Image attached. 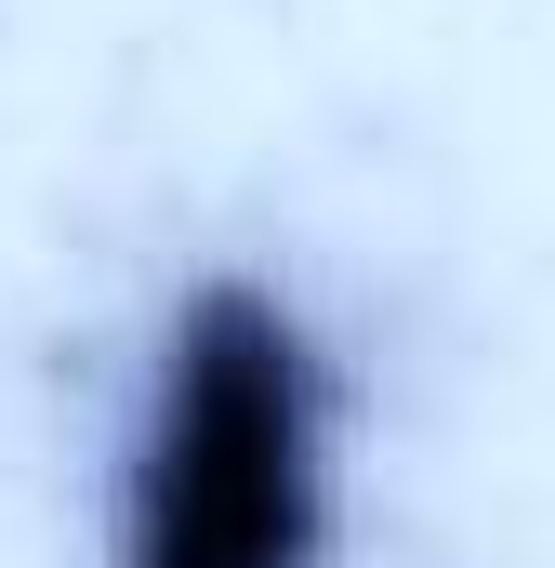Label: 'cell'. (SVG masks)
Instances as JSON below:
<instances>
[{
	"instance_id": "cell-1",
	"label": "cell",
	"mask_w": 555,
	"mask_h": 568,
	"mask_svg": "<svg viewBox=\"0 0 555 568\" xmlns=\"http://www.w3.org/2000/svg\"><path fill=\"white\" fill-rule=\"evenodd\" d=\"M344 542V371L252 265L159 304L107 449V568H331Z\"/></svg>"
}]
</instances>
